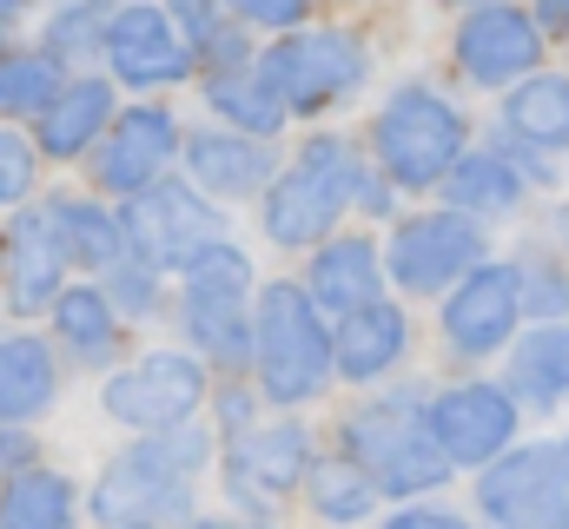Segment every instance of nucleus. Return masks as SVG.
Returning <instances> with one entry per match:
<instances>
[{
  "instance_id": "1",
  "label": "nucleus",
  "mask_w": 569,
  "mask_h": 529,
  "mask_svg": "<svg viewBox=\"0 0 569 529\" xmlns=\"http://www.w3.org/2000/svg\"><path fill=\"white\" fill-rule=\"evenodd\" d=\"M212 463V430L179 423L120 450L93 483V517L107 529H159L192 510V477Z\"/></svg>"
},
{
  "instance_id": "2",
  "label": "nucleus",
  "mask_w": 569,
  "mask_h": 529,
  "mask_svg": "<svg viewBox=\"0 0 569 529\" xmlns=\"http://www.w3.org/2000/svg\"><path fill=\"white\" fill-rule=\"evenodd\" d=\"M365 179H371V166L358 159L351 139H338V132L305 139V152L266 186V212L259 219H266L272 246H291V252L298 246H325V232L358 206Z\"/></svg>"
},
{
  "instance_id": "3",
  "label": "nucleus",
  "mask_w": 569,
  "mask_h": 529,
  "mask_svg": "<svg viewBox=\"0 0 569 529\" xmlns=\"http://www.w3.org/2000/svg\"><path fill=\"white\" fill-rule=\"evenodd\" d=\"M252 365H259V391L272 403H311L331 385V325L318 318V305L305 298V285L272 278L252 305Z\"/></svg>"
},
{
  "instance_id": "4",
  "label": "nucleus",
  "mask_w": 569,
  "mask_h": 529,
  "mask_svg": "<svg viewBox=\"0 0 569 529\" xmlns=\"http://www.w3.org/2000/svg\"><path fill=\"white\" fill-rule=\"evenodd\" d=\"M345 457H351L378 490H391V497H418V490L450 483V463H443V450L430 443L425 403L411 391L378 397V403H365L358 417H345Z\"/></svg>"
},
{
  "instance_id": "5",
  "label": "nucleus",
  "mask_w": 569,
  "mask_h": 529,
  "mask_svg": "<svg viewBox=\"0 0 569 529\" xmlns=\"http://www.w3.org/2000/svg\"><path fill=\"white\" fill-rule=\"evenodd\" d=\"M371 152H378V172L405 192L443 186L450 166L463 159V113L430 87H398L371 127Z\"/></svg>"
},
{
  "instance_id": "6",
  "label": "nucleus",
  "mask_w": 569,
  "mask_h": 529,
  "mask_svg": "<svg viewBox=\"0 0 569 529\" xmlns=\"http://www.w3.org/2000/svg\"><path fill=\"white\" fill-rule=\"evenodd\" d=\"M259 67L279 87L284 113H325L331 100H345L365 80L371 60H365V40L345 27H298V33L272 40V53Z\"/></svg>"
},
{
  "instance_id": "7",
  "label": "nucleus",
  "mask_w": 569,
  "mask_h": 529,
  "mask_svg": "<svg viewBox=\"0 0 569 529\" xmlns=\"http://www.w3.org/2000/svg\"><path fill=\"white\" fill-rule=\"evenodd\" d=\"M120 239H127V259H140L146 271H179L186 259H199L206 246H219V212L186 179H159L152 192L127 199Z\"/></svg>"
},
{
  "instance_id": "8",
  "label": "nucleus",
  "mask_w": 569,
  "mask_h": 529,
  "mask_svg": "<svg viewBox=\"0 0 569 529\" xmlns=\"http://www.w3.org/2000/svg\"><path fill=\"white\" fill-rule=\"evenodd\" d=\"M100 403H107L113 423H127V430H140V437L179 430V423H192V410L206 403V365L186 358V351H146L127 371L107 378Z\"/></svg>"
},
{
  "instance_id": "9",
  "label": "nucleus",
  "mask_w": 569,
  "mask_h": 529,
  "mask_svg": "<svg viewBox=\"0 0 569 529\" xmlns=\"http://www.w3.org/2000/svg\"><path fill=\"white\" fill-rule=\"evenodd\" d=\"M477 503L497 529H569V483H563V450L557 443H523L503 450L483 483Z\"/></svg>"
},
{
  "instance_id": "10",
  "label": "nucleus",
  "mask_w": 569,
  "mask_h": 529,
  "mask_svg": "<svg viewBox=\"0 0 569 529\" xmlns=\"http://www.w3.org/2000/svg\"><path fill=\"white\" fill-rule=\"evenodd\" d=\"M179 146H186V139H179L172 107L146 100V107L113 113V127H107L100 146H93V166H87V172H93L100 192H113V199H140V192H152V186L166 179V166H172Z\"/></svg>"
},
{
  "instance_id": "11",
  "label": "nucleus",
  "mask_w": 569,
  "mask_h": 529,
  "mask_svg": "<svg viewBox=\"0 0 569 529\" xmlns=\"http://www.w3.org/2000/svg\"><path fill=\"white\" fill-rule=\"evenodd\" d=\"M425 430L443 450V463L457 470H490L510 443H517V397L497 385H457L437 403H425Z\"/></svg>"
},
{
  "instance_id": "12",
  "label": "nucleus",
  "mask_w": 569,
  "mask_h": 529,
  "mask_svg": "<svg viewBox=\"0 0 569 529\" xmlns=\"http://www.w3.org/2000/svg\"><path fill=\"white\" fill-rule=\"evenodd\" d=\"M483 264V226L457 219V212H418L391 232L385 278H398L405 291H443L450 278H470Z\"/></svg>"
},
{
  "instance_id": "13",
  "label": "nucleus",
  "mask_w": 569,
  "mask_h": 529,
  "mask_svg": "<svg viewBox=\"0 0 569 529\" xmlns=\"http://www.w3.org/2000/svg\"><path fill=\"white\" fill-rule=\"evenodd\" d=\"M543 60V33L523 7H470L457 20V73L470 87H523Z\"/></svg>"
},
{
  "instance_id": "14",
  "label": "nucleus",
  "mask_w": 569,
  "mask_h": 529,
  "mask_svg": "<svg viewBox=\"0 0 569 529\" xmlns=\"http://www.w3.org/2000/svg\"><path fill=\"white\" fill-rule=\"evenodd\" d=\"M523 305H517V271L510 264H477L470 278H457V291L443 298V338L463 358H490L510 345Z\"/></svg>"
},
{
  "instance_id": "15",
  "label": "nucleus",
  "mask_w": 569,
  "mask_h": 529,
  "mask_svg": "<svg viewBox=\"0 0 569 529\" xmlns=\"http://www.w3.org/2000/svg\"><path fill=\"white\" fill-rule=\"evenodd\" d=\"M305 470H311V437L291 417L284 423H252L226 450V490L239 503H272V497L305 483Z\"/></svg>"
},
{
  "instance_id": "16",
  "label": "nucleus",
  "mask_w": 569,
  "mask_h": 529,
  "mask_svg": "<svg viewBox=\"0 0 569 529\" xmlns=\"http://www.w3.org/2000/svg\"><path fill=\"white\" fill-rule=\"evenodd\" d=\"M100 53L113 60V80H127V87H179L192 73V53L172 33L166 7H120V13H107V47Z\"/></svg>"
},
{
  "instance_id": "17",
  "label": "nucleus",
  "mask_w": 569,
  "mask_h": 529,
  "mask_svg": "<svg viewBox=\"0 0 569 529\" xmlns=\"http://www.w3.org/2000/svg\"><path fill=\"white\" fill-rule=\"evenodd\" d=\"M0 271H7V305H13L20 318L53 311L67 259H60V239H53V226H47V206L7 219V232H0Z\"/></svg>"
},
{
  "instance_id": "18",
  "label": "nucleus",
  "mask_w": 569,
  "mask_h": 529,
  "mask_svg": "<svg viewBox=\"0 0 569 529\" xmlns=\"http://www.w3.org/2000/svg\"><path fill=\"white\" fill-rule=\"evenodd\" d=\"M113 87L100 80V73H73L60 93H53V107L33 120V152H47V159H87L107 127H113Z\"/></svg>"
},
{
  "instance_id": "19",
  "label": "nucleus",
  "mask_w": 569,
  "mask_h": 529,
  "mask_svg": "<svg viewBox=\"0 0 569 529\" xmlns=\"http://www.w3.org/2000/svg\"><path fill=\"white\" fill-rule=\"evenodd\" d=\"M186 172H192V192L206 199H252V192H266L279 172H272V152L259 146V139H239V132L226 127H206L186 139Z\"/></svg>"
},
{
  "instance_id": "20",
  "label": "nucleus",
  "mask_w": 569,
  "mask_h": 529,
  "mask_svg": "<svg viewBox=\"0 0 569 529\" xmlns=\"http://www.w3.org/2000/svg\"><path fill=\"white\" fill-rule=\"evenodd\" d=\"M378 291H385V259H378L371 239H325L311 252V285H305L311 305L351 318V311L378 305Z\"/></svg>"
},
{
  "instance_id": "21",
  "label": "nucleus",
  "mask_w": 569,
  "mask_h": 529,
  "mask_svg": "<svg viewBox=\"0 0 569 529\" xmlns=\"http://www.w3.org/2000/svg\"><path fill=\"white\" fill-rule=\"evenodd\" d=\"M405 345H411V318L398 311V305H365V311H351L338 331H331V371H345V378H358V385H371V378H385L398 358H405Z\"/></svg>"
},
{
  "instance_id": "22",
  "label": "nucleus",
  "mask_w": 569,
  "mask_h": 529,
  "mask_svg": "<svg viewBox=\"0 0 569 529\" xmlns=\"http://www.w3.org/2000/svg\"><path fill=\"white\" fill-rule=\"evenodd\" d=\"M53 397H60V365H53V345H47V338H33V331L0 338V430L33 423Z\"/></svg>"
},
{
  "instance_id": "23",
  "label": "nucleus",
  "mask_w": 569,
  "mask_h": 529,
  "mask_svg": "<svg viewBox=\"0 0 569 529\" xmlns=\"http://www.w3.org/2000/svg\"><path fill=\"white\" fill-rule=\"evenodd\" d=\"M47 226L60 239V259L80 264V271H113L127 259V239H120V212H107L100 199H47Z\"/></svg>"
},
{
  "instance_id": "24",
  "label": "nucleus",
  "mask_w": 569,
  "mask_h": 529,
  "mask_svg": "<svg viewBox=\"0 0 569 529\" xmlns=\"http://www.w3.org/2000/svg\"><path fill=\"white\" fill-rule=\"evenodd\" d=\"M206 100H212V113L226 120V132H239V139H272V132L291 120L279 100V87L266 80V67L252 60V67H232V73H212L206 80Z\"/></svg>"
},
{
  "instance_id": "25",
  "label": "nucleus",
  "mask_w": 569,
  "mask_h": 529,
  "mask_svg": "<svg viewBox=\"0 0 569 529\" xmlns=\"http://www.w3.org/2000/svg\"><path fill=\"white\" fill-rule=\"evenodd\" d=\"M443 192H450V212L457 219L470 212V226H477V219H503V212L523 206V172L510 159H497V152H463L450 166Z\"/></svg>"
},
{
  "instance_id": "26",
  "label": "nucleus",
  "mask_w": 569,
  "mask_h": 529,
  "mask_svg": "<svg viewBox=\"0 0 569 529\" xmlns=\"http://www.w3.org/2000/svg\"><path fill=\"white\" fill-rule=\"evenodd\" d=\"M53 331L80 365H113L120 351V311L107 305L100 285H60L53 298Z\"/></svg>"
},
{
  "instance_id": "27",
  "label": "nucleus",
  "mask_w": 569,
  "mask_h": 529,
  "mask_svg": "<svg viewBox=\"0 0 569 529\" xmlns=\"http://www.w3.org/2000/svg\"><path fill=\"white\" fill-rule=\"evenodd\" d=\"M179 318H186V338L206 351V365H219V371H246L252 365V305L186 298Z\"/></svg>"
},
{
  "instance_id": "28",
  "label": "nucleus",
  "mask_w": 569,
  "mask_h": 529,
  "mask_svg": "<svg viewBox=\"0 0 569 529\" xmlns=\"http://www.w3.org/2000/svg\"><path fill=\"white\" fill-rule=\"evenodd\" d=\"M569 391V325H537L523 331V345L510 351V397L523 403H557Z\"/></svg>"
},
{
  "instance_id": "29",
  "label": "nucleus",
  "mask_w": 569,
  "mask_h": 529,
  "mask_svg": "<svg viewBox=\"0 0 569 529\" xmlns=\"http://www.w3.org/2000/svg\"><path fill=\"white\" fill-rule=\"evenodd\" d=\"M503 127L523 146H569V80L563 73H530L503 100Z\"/></svg>"
},
{
  "instance_id": "30",
  "label": "nucleus",
  "mask_w": 569,
  "mask_h": 529,
  "mask_svg": "<svg viewBox=\"0 0 569 529\" xmlns=\"http://www.w3.org/2000/svg\"><path fill=\"white\" fill-rule=\"evenodd\" d=\"M80 523V497L73 477L60 470H27L20 483L0 490V529H73Z\"/></svg>"
},
{
  "instance_id": "31",
  "label": "nucleus",
  "mask_w": 569,
  "mask_h": 529,
  "mask_svg": "<svg viewBox=\"0 0 569 529\" xmlns=\"http://www.w3.org/2000/svg\"><path fill=\"white\" fill-rule=\"evenodd\" d=\"M67 87V73L33 47H0V120H40L53 107V93Z\"/></svg>"
},
{
  "instance_id": "32",
  "label": "nucleus",
  "mask_w": 569,
  "mask_h": 529,
  "mask_svg": "<svg viewBox=\"0 0 569 529\" xmlns=\"http://www.w3.org/2000/svg\"><path fill=\"white\" fill-rule=\"evenodd\" d=\"M298 490L311 497V510H318L325 523H358V517L378 503V483H371L351 457H311V470H305Z\"/></svg>"
},
{
  "instance_id": "33",
  "label": "nucleus",
  "mask_w": 569,
  "mask_h": 529,
  "mask_svg": "<svg viewBox=\"0 0 569 529\" xmlns=\"http://www.w3.org/2000/svg\"><path fill=\"white\" fill-rule=\"evenodd\" d=\"M186 271V298H226V305H252V259L239 246H206L199 259L179 264Z\"/></svg>"
},
{
  "instance_id": "34",
  "label": "nucleus",
  "mask_w": 569,
  "mask_h": 529,
  "mask_svg": "<svg viewBox=\"0 0 569 529\" xmlns=\"http://www.w3.org/2000/svg\"><path fill=\"white\" fill-rule=\"evenodd\" d=\"M100 47H107V13H100V7H60V13L47 20V33H40V53H47L53 67L93 60Z\"/></svg>"
},
{
  "instance_id": "35",
  "label": "nucleus",
  "mask_w": 569,
  "mask_h": 529,
  "mask_svg": "<svg viewBox=\"0 0 569 529\" xmlns=\"http://www.w3.org/2000/svg\"><path fill=\"white\" fill-rule=\"evenodd\" d=\"M100 291H107V305H113V311L146 318V311L159 305V271H146L140 259H120L113 271H107V285H100Z\"/></svg>"
},
{
  "instance_id": "36",
  "label": "nucleus",
  "mask_w": 569,
  "mask_h": 529,
  "mask_svg": "<svg viewBox=\"0 0 569 529\" xmlns=\"http://www.w3.org/2000/svg\"><path fill=\"white\" fill-rule=\"evenodd\" d=\"M40 179V152L33 139H20L13 127H0V206H20Z\"/></svg>"
},
{
  "instance_id": "37",
  "label": "nucleus",
  "mask_w": 569,
  "mask_h": 529,
  "mask_svg": "<svg viewBox=\"0 0 569 529\" xmlns=\"http://www.w3.org/2000/svg\"><path fill=\"white\" fill-rule=\"evenodd\" d=\"M305 13H311V7H305V0H246V7H232V20H239V27H246V33H252V27H272V33H298V27H305Z\"/></svg>"
},
{
  "instance_id": "38",
  "label": "nucleus",
  "mask_w": 569,
  "mask_h": 529,
  "mask_svg": "<svg viewBox=\"0 0 569 529\" xmlns=\"http://www.w3.org/2000/svg\"><path fill=\"white\" fill-rule=\"evenodd\" d=\"M27 470H40V443H33V430H0V490L20 483Z\"/></svg>"
},
{
  "instance_id": "39",
  "label": "nucleus",
  "mask_w": 569,
  "mask_h": 529,
  "mask_svg": "<svg viewBox=\"0 0 569 529\" xmlns=\"http://www.w3.org/2000/svg\"><path fill=\"white\" fill-rule=\"evenodd\" d=\"M219 423H226L232 437H246V430H252V391L226 385V391H219Z\"/></svg>"
},
{
  "instance_id": "40",
  "label": "nucleus",
  "mask_w": 569,
  "mask_h": 529,
  "mask_svg": "<svg viewBox=\"0 0 569 529\" xmlns=\"http://www.w3.org/2000/svg\"><path fill=\"white\" fill-rule=\"evenodd\" d=\"M385 529H470L463 517H450V510H398Z\"/></svg>"
},
{
  "instance_id": "41",
  "label": "nucleus",
  "mask_w": 569,
  "mask_h": 529,
  "mask_svg": "<svg viewBox=\"0 0 569 529\" xmlns=\"http://www.w3.org/2000/svg\"><path fill=\"white\" fill-rule=\"evenodd\" d=\"M530 20H537V33H569V0H543V7H530Z\"/></svg>"
},
{
  "instance_id": "42",
  "label": "nucleus",
  "mask_w": 569,
  "mask_h": 529,
  "mask_svg": "<svg viewBox=\"0 0 569 529\" xmlns=\"http://www.w3.org/2000/svg\"><path fill=\"white\" fill-rule=\"evenodd\" d=\"M192 529H272V523H239V517H206V523H192Z\"/></svg>"
},
{
  "instance_id": "43",
  "label": "nucleus",
  "mask_w": 569,
  "mask_h": 529,
  "mask_svg": "<svg viewBox=\"0 0 569 529\" xmlns=\"http://www.w3.org/2000/svg\"><path fill=\"white\" fill-rule=\"evenodd\" d=\"M13 20H20V7H13V0H0V27H13Z\"/></svg>"
},
{
  "instance_id": "44",
  "label": "nucleus",
  "mask_w": 569,
  "mask_h": 529,
  "mask_svg": "<svg viewBox=\"0 0 569 529\" xmlns=\"http://www.w3.org/2000/svg\"><path fill=\"white\" fill-rule=\"evenodd\" d=\"M563 239H569V212H563Z\"/></svg>"
}]
</instances>
